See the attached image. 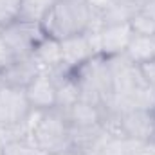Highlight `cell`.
I'll return each mask as SVG.
<instances>
[{
    "instance_id": "1",
    "label": "cell",
    "mask_w": 155,
    "mask_h": 155,
    "mask_svg": "<svg viewBox=\"0 0 155 155\" xmlns=\"http://www.w3.org/2000/svg\"><path fill=\"white\" fill-rule=\"evenodd\" d=\"M40 25L45 36L58 41L101 29L97 11H94L85 0H56Z\"/></svg>"
},
{
    "instance_id": "2",
    "label": "cell",
    "mask_w": 155,
    "mask_h": 155,
    "mask_svg": "<svg viewBox=\"0 0 155 155\" xmlns=\"http://www.w3.org/2000/svg\"><path fill=\"white\" fill-rule=\"evenodd\" d=\"M79 88V99L105 108L112 96V74L110 65L105 56H94L72 72Z\"/></svg>"
},
{
    "instance_id": "3",
    "label": "cell",
    "mask_w": 155,
    "mask_h": 155,
    "mask_svg": "<svg viewBox=\"0 0 155 155\" xmlns=\"http://www.w3.org/2000/svg\"><path fill=\"white\" fill-rule=\"evenodd\" d=\"M33 141L45 155L71 150V124L63 110H43L33 132Z\"/></svg>"
},
{
    "instance_id": "4",
    "label": "cell",
    "mask_w": 155,
    "mask_h": 155,
    "mask_svg": "<svg viewBox=\"0 0 155 155\" xmlns=\"http://www.w3.org/2000/svg\"><path fill=\"white\" fill-rule=\"evenodd\" d=\"M0 35L7 43V47L11 49V52L15 54V58L33 54L35 47L45 38V33L38 22L24 20V18H18L4 25L0 29Z\"/></svg>"
},
{
    "instance_id": "5",
    "label": "cell",
    "mask_w": 155,
    "mask_h": 155,
    "mask_svg": "<svg viewBox=\"0 0 155 155\" xmlns=\"http://www.w3.org/2000/svg\"><path fill=\"white\" fill-rule=\"evenodd\" d=\"M110 65V74H112V87H114V96L112 97H126L137 88L144 87V79L141 76V69L137 63H134L126 54H117L107 58Z\"/></svg>"
},
{
    "instance_id": "6",
    "label": "cell",
    "mask_w": 155,
    "mask_h": 155,
    "mask_svg": "<svg viewBox=\"0 0 155 155\" xmlns=\"http://www.w3.org/2000/svg\"><path fill=\"white\" fill-rule=\"evenodd\" d=\"M33 107L27 99L25 88H16L0 83V128L25 121Z\"/></svg>"
},
{
    "instance_id": "7",
    "label": "cell",
    "mask_w": 155,
    "mask_h": 155,
    "mask_svg": "<svg viewBox=\"0 0 155 155\" xmlns=\"http://www.w3.org/2000/svg\"><path fill=\"white\" fill-rule=\"evenodd\" d=\"M121 137H128L139 143H150L155 139V110L135 108L119 114Z\"/></svg>"
},
{
    "instance_id": "8",
    "label": "cell",
    "mask_w": 155,
    "mask_h": 155,
    "mask_svg": "<svg viewBox=\"0 0 155 155\" xmlns=\"http://www.w3.org/2000/svg\"><path fill=\"white\" fill-rule=\"evenodd\" d=\"M40 74H41V67L38 65V61L35 60L33 54H27V56L15 58L0 72V79L4 85H9V87L27 88L31 85V81Z\"/></svg>"
},
{
    "instance_id": "9",
    "label": "cell",
    "mask_w": 155,
    "mask_h": 155,
    "mask_svg": "<svg viewBox=\"0 0 155 155\" xmlns=\"http://www.w3.org/2000/svg\"><path fill=\"white\" fill-rule=\"evenodd\" d=\"M110 137L101 123L87 128H71V150L79 155H96Z\"/></svg>"
},
{
    "instance_id": "10",
    "label": "cell",
    "mask_w": 155,
    "mask_h": 155,
    "mask_svg": "<svg viewBox=\"0 0 155 155\" xmlns=\"http://www.w3.org/2000/svg\"><path fill=\"white\" fill-rule=\"evenodd\" d=\"M60 45H61V65L71 72H74L78 67H81L83 63H87L90 58L96 56L87 35L65 38L60 41Z\"/></svg>"
},
{
    "instance_id": "11",
    "label": "cell",
    "mask_w": 155,
    "mask_h": 155,
    "mask_svg": "<svg viewBox=\"0 0 155 155\" xmlns=\"http://www.w3.org/2000/svg\"><path fill=\"white\" fill-rule=\"evenodd\" d=\"M134 36L130 24H117L107 25L99 29V41H101V56L110 58L117 54H124L130 40Z\"/></svg>"
},
{
    "instance_id": "12",
    "label": "cell",
    "mask_w": 155,
    "mask_h": 155,
    "mask_svg": "<svg viewBox=\"0 0 155 155\" xmlns=\"http://www.w3.org/2000/svg\"><path fill=\"white\" fill-rule=\"evenodd\" d=\"M27 99L33 108L36 110H51L56 108V85L47 72L36 76L31 85L25 88Z\"/></svg>"
},
{
    "instance_id": "13",
    "label": "cell",
    "mask_w": 155,
    "mask_h": 155,
    "mask_svg": "<svg viewBox=\"0 0 155 155\" xmlns=\"http://www.w3.org/2000/svg\"><path fill=\"white\" fill-rule=\"evenodd\" d=\"M63 114L67 117L71 128H87V126H94V124L101 123V119H103V108L79 99L72 107H69L67 110H63Z\"/></svg>"
},
{
    "instance_id": "14",
    "label": "cell",
    "mask_w": 155,
    "mask_h": 155,
    "mask_svg": "<svg viewBox=\"0 0 155 155\" xmlns=\"http://www.w3.org/2000/svg\"><path fill=\"white\" fill-rule=\"evenodd\" d=\"M33 56L41 67V72H49V71L61 67V45L58 40L51 38V36H45L35 47Z\"/></svg>"
},
{
    "instance_id": "15",
    "label": "cell",
    "mask_w": 155,
    "mask_h": 155,
    "mask_svg": "<svg viewBox=\"0 0 155 155\" xmlns=\"http://www.w3.org/2000/svg\"><path fill=\"white\" fill-rule=\"evenodd\" d=\"M137 9V0L135 2H124V0H114L105 11L97 13L99 16V25H117V24H130L132 16L135 15Z\"/></svg>"
},
{
    "instance_id": "16",
    "label": "cell",
    "mask_w": 155,
    "mask_h": 155,
    "mask_svg": "<svg viewBox=\"0 0 155 155\" xmlns=\"http://www.w3.org/2000/svg\"><path fill=\"white\" fill-rule=\"evenodd\" d=\"M134 63L141 65L146 63L150 60L155 58V43H153V36H143V35H135L130 40L126 52H124Z\"/></svg>"
},
{
    "instance_id": "17",
    "label": "cell",
    "mask_w": 155,
    "mask_h": 155,
    "mask_svg": "<svg viewBox=\"0 0 155 155\" xmlns=\"http://www.w3.org/2000/svg\"><path fill=\"white\" fill-rule=\"evenodd\" d=\"M144 143L128 137H110L96 155H139Z\"/></svg>"
},
{
    "instance_id": "18",
    "label": "cell",
    "mask_w": 155,
    "mask_h": 155,
    "mask_svg": "<svg viewBox=\"0 0 155 155\" xmlns=\"http://www.w3.org/2000/svg\"><path fill=\"white\" fill-rule=\"evenodd\" d=\"M54 4H56V0H22L20 18L40 24Z\"/></svg>"
},
{
    "instance_id": "19",
    "label": "cell",
    "mask_w": 155,
    "mask_h": 155,
    "mask_svg": "<svg viewBox=\"0 0 155 155\" xmlns=\"http://www.w3.org/2000/svg\"><path fill=\"white\" fill-rule=\"evenodd\" d=\"M4 155H45L33 139H20L4 144Z\"/></svg>"
},
{
    "instance_id": "20",
    "label": "cell",
    "mask_w": 155,
    "mask_h": 155,
    "mask_svg": "<svg viewBox=\"0 0 155 155\" xmlns=\"http://www.w3.org/2000/svg\"><path fill=\"white\" fill-rule=\"evenodd\" d=\"M130 25H132V31L135 35H143V36H153L155 35V18L144 15V13H139L137 9L130 20Z\"/></svg>"
},
{
    "instance_id": "21",
    "label": "cell",
    "mask_w": 155,
    "mask_h": 155,
    "mask_svg": "<svg viewBox=\"0 0 155 155\" xmlns=\"http://www.w3.org/2000/svg\"><path fill=\"white\" fill-rule=\"evenodd\" d=\"M22 0H0V27L20 18Z\"/></svg>"
},
{
    "instance_id": "22",
    "label": "cell",
    "mask_w": 155,
    "mask_h": 155,
    "mask_svg": "<svg viewBox=\"0 0 155 155\" xmlns=\"http://www.w3.org/2000/svg\"><path fill=\"white\" fill-rule=\"evenodd\" d=\"M139 69H141V76L144 79V83L155 90V58L146 61V63H141Z\"/></svg>"
},
{
    "instance_id": "23",
    "label": "cell",
    "mask_w": 155,
    "mask_h": 155,
    "mask_svg": "<svg viewBox=\"0 0 155 155\" xmlns=\"http://www.w3.org/2000/svg\"><path fill=\"white\" fill-rule=\"evenodd\" d=\"M13 60H15V54L11 52V49L7 47V43L4 41L2 35H0V72H2Z\"/></svg>"
},
{
    "instance_id": "24",
    "label": "cell",
    "mask_w": 155,
    "mask_h": 155,
    "mask_svg": "<svg viewBox=\"0 0 155 155\" xmlns=\"http://www.w3.org/2000/svg\"><path fill=\"white\" fill-rule=\"evenodd\" d=\"M85 2H87V4H88V5H90L92 9H94V11L101 13V11H105V9H107V7L110 5V4H112L114 0H85Z\"/></svg>"
},
{
    "instance_id": "25",
    "label": "cell",
    "mask_w": 155,
    "mask_h": 155,
    "mask_svg": "<svg viewBox=\"0 0 155 155\" xmlns=\"http://www.w3.org/2000/svg\"><path fill=\"white\" fill-rule=\"evenodd\" d=\"M139 155H155V139L150 141V143H144V146L139 152Z\"/></svg>"
},
{
    "instance_id": "26",
    "label": "cell",
    "mask_w": 155,
    "mask_h": 155,
    "mask_svg": "<svg viewBox=\"0 0 155 155\" xmlns=\"http://www.w3.org/2000/svg\"><path fill=\"white\" fill-rule=\"evenodd\" d=\"M47 155H79V153L72 152V150H65V152H60V153H47Z\"/></svg>"
},
{
    "instance_id": "27",
    "label": "cell",
    "mask_w": 155,
    "mask_h": 155,
    "mask_svg": "<svg viewBox=\"0 0 155 155\" xmlns=\"http://www.w3.org/2000/svg\"><path fill=\"white\" fill-rule=\"evenodd\" d=\"M0 155H4V143L0 141Z\"/></svg>"
},
{
    "instance_id": "28",
    "label": "cell",
    "mask_w": 155,
    "mask_h": 155,
    "mask_svg": "<svg viewBox=\"0 0 155 155\" xmlns=\"http://www.w3.org/2000/svg\"><path fill=\"white\" fill-rule=\"evenodd\" d=\"M124 2H135V0H124Z\"/></svg>"
},
{
    "instance_id": "29",
    "label": "cell",
    "mask_w": 155,
    "mask_h": 155,
    "mask_svg": "<svg viewBox=\"0 0 155 155\" xmlns=\"http://www.w3.org/2000/svg\"><path fill=\"white\" fill-rule=\"evenodd\" d=\"M153 43H155V35H153Z\"/></svg>"
},
{
    "instance_id": "30",
    "label": "cell",
    "mask_w": 155,
    "mask_h": 155,
    "mask_svg": "<svg viewBox=\"0 0 155 155\" xmlns=\"http://www.w3.org/2000/svg\"><path fill=\"white\" fill-rule=\"evenodd\" d=\"M0 83H2V79H0Z\"/></svg>"
},
{
    "instance_id": "31",
    "label": "cell",
    "mask_w": 155,
    "mask_h": 155,
    "mask_svg": "<svg viewBox=\"0 0 155 155\" xmlns=\"http://www.w3.org/2000/svg\"><path fill=\"white\" fill-rule=\"evenodd\" d=\"M0 29H2V27H0Z\"/></svg>"
}]
</instances>
